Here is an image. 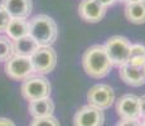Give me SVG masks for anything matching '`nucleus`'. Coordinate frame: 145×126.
<instances>
[{
    "mask_svg": "<svg viewBox=\"0 0 145 126\" xmlns=\"http://www.w3.org/2000/svg\"><path fill=\"white\" fill-rule=\"evenodd\" d=\"M82 67L85 72L92 78H104L112 68L106 49L101 44H95L85 50L82 55Z\"/></svg>",
    "mask_w": 145,
    "mask_h": 126,
    "instance_id": "f257e3e1",
    "label": "nucleus"
},
{
    "mask_svg": "<svg viewBox=\"0 0 145 126\" xmlns=\"http://www.w3.org/2000/svg\"><path fill=\"white\" fill-rule=\"evenodd\" d=\"M29 33L39 47L52 46L58 37V28L56 22L49 15L38 14L28 22Z\"/></svg>",
    "mask_w": 145,
    "mask_h": 126,
    "instance_id": "f03ea898",
    "label": "nucleus"
},
{
    "mask_svg": "<svg viewBox=\"0 0 145 126\" xmlns=\"http://www.w3.org/2000/svg\"><path fill=\"white\" fill-rule=\"evenodd\" d=\"M104 47L112 66L120 68L127 64L130 58V47H131V43L127 38L122 35H114L106 40Z\"/></svg>",
    "mask_w": 145,
    "mask_h": 126,
    "instance_id": "7ed1b4c3",
    "label": "nucleus"
},
{
    "mask_svg": "<svg viewBox=\"0 0 145 126\" xmlns=\"http://www.w3.org/2000/svg\"><path fill=\"white\" fill-rule=\"evenodd\" d=\"M22 95L27 101H37L51 96V83L43 76H32L27 78L20 87Z\"/></svg>",
    "mask_w": 145,
    "mask_h": 126,
    "instance_id": "20e7f679",
    "label": "nucleus"
},
{
    "mask_svg": "<svg viewBox=\"0 0 145 126\" xmlns=\"http://www.w3.org/2000/svg\"><path fill=\"white\" fill-rule=\"evenodd\" d=\"M34 73L39 76L51 73L57 64V53L51 46L38 47L37 50L30 55Z\"/></svg>",
    "mask_w": 145,
    "mask_h": 126,
    "instance_id": "39448f33",
    "label": "nucleus"
},
{
    "mask_svg": "<svg viewBox=\"0 0 145 126\" xmlns=\"http://www.w3.org/2000/svg\"><path fill=\"white\" fill-rule=\"evenodd\" d=\"M5 73L14 81H25L34 73L30 57L14 54L5 62Z\"/></svg>",
    "mask_w": 145,
    "mask_h": 126,
    "instance_id": "423d86ee",
    "label": "nucleus"
},
{
    "mask_svg": "<svg viewBox=\"0 0 145 126\" xmlns=\"http://www.w3.org/2000/svg\"><path fill=\"white\" fill-rule=\"evenodd\" d=\"M88 105L100 110H107L115 101V92L108 85H96L90 88L87 93Z\"/></svg>",
    "mask_w": 145,
    "mask_h": 126,
    "instance_id": "0eeeda50",
    "label": "nucleus"
},
{
    "mask_svg": "<svg viewBox=\"0 0 145 126\" xmlns=\"http://www.w3.org/2000/svg\"><path fill=\"white\" fill-rule=\"evenodd\" d=\"M104 110H100L91 105H86L78 108L73 117L74 126H104Z\"/></svg>",
    "mask_w": 145,
    "mask_h": 126,
    "instance_id": "6e6552de",
    "label": "nucleus"
},
{
    "mask_svg": "<svg viewBox=\"0 0 145 126\" xmlns=\"http://www.w3.org/2000/svg\"><path fill=\"white\" fill-rule=\"evenodd\" d=\"M116 112L120 119H140V101L135 95H124L116 102Z\"/></svg>",
    "mask_w": 145,
    "mask_h": 126,
    "instance_id": "1a4fd4ad",
    "label": "nucleus"
},
{
    "mask_svg": "<svg viewBox=\"0 0 145 126\" xmlns=\"http://www.w3.org/2000/svg\"><path fill=\"white\" fill-rule=\"evenodd\" d=\"M78 14L85 22L97 23L106 14V8L95 0H82L78 7Z\"/></svg>",
    "mask_w": 145,
    "mask_h": 126,
    "instance_id": "9d476101",
    "label": "nucleus"
},
{
    "mask_svg": "<svg viewBox=\"0 0 145 126\" xmlns=\"http://www.w3.org/2000/svg\"><path fill=\"white\" fill-rule=\"evenodd\" d=\"M1 5L12 18L28 19L32 14V0H1Z\"/></svg>",
    "mask_w": 145,
    "mask_h": 126,
    "instance_id": "9b49d317",
    "label": "nucleus"
},
{
    "mask_svg": "<svg viewBox=\"0 0 145 126\" xmlns=\"http://www.w3.org/2000/svg\"><path fill=\"white\" fill-rule=\"evenodd\" d=\"M119 76L126 85L133 87H140L145 85V74L143 68L134 67L131 64H125L119 68Z\"/></svg>",
    "mask_w": 145,
    "mask_h": 126,
    "instance_id": "f8f14e48",
    "label": "nucleus"
},
{
    "mask_svg": "<svg viewBox=\"0 0 145 126\" xmlns=\"http://www.w3.org/2000/svg\"><path fill=\"white\" fill-rule=\"evenodd\" d=\"M28 108H29V114L32 115L33 119L53 116L54 103H53V101L49 97H47V99H42L37 101H30Z\"/></svg>",
    "mask_w": 145,
    "mask_h": 126,
    "instance_id": "ddd939ff",
    "label": "nucleus"
},
{
    "mask_svg": "<svg viewBox=\"0 0 145 126\" xmlns=\"http://www.w3.org/2000/svg\"><path fill=\"white\" fill-rule=\"evenodd\" d=\"M7 37L10 38L12 40H16L23 37L28 35L29 33V27H28L27 19H19V18H12V20L9 22L7 29Z\"/></svg>",
    "mask_w": 145,
    "mask_h": 126,
    "instance_id": "4468645a",
    "label": "nucleus"
},
{
    "mask_svg": "<svg viewBox=\"0 0 145 126\" xmlns=\"http://www.w3.org/2000/svg\"><path fill=\"white\" fill-rule=\"evenodd\" d=\"M125 16L134 24L145 23V0L133 4H127L125 8Z\"/></svg>",
    "mask_w": 145,
    "mask_h": 126,
    "instance_id": "2eb2a0df",
    "label": "nucleus"
},
{
    "mask_svg": "<svg viewBox=\"0 0 145 126\" xmlns=\"http://www.w3.org/2000/svg\"><path fill=\"white\" fill-rule=\"evenodd\" d=\"M14 42V50H15V54L18 55H25V57H30L33 53L37 50L38 43L34 40L29 34L25 35V37L16 39Z\"/></svg>",
    "mask_w": 145,
    "mask_h": 126,
    "instance_id": "dca6fc26",
    "label": "nucleus"
},
{
    "mask_svg": "<svg viewBox=\"0 0 145 126\" xmlns=\"http://www.w3.org/2000/svg\"><path fill=\"white\" fill-rule=\"evenodd\" d=\"M14 54V42L10 38L0 35V62H7Z\"/></svg>",
    "mask_w": 145,
    "mask_h": 126,
    "instance_id": "f3484780",
    "label": "nucleus"
},
{
    "mask_svg": "<svg viewBox=\"0 0 145 126\" xmlns=\"http://www.w3.org/2000/svg\"><path fill=\"white\" fill-rule=\"evenodd\" d=\"M29 126H59V121L54 116L38 117V119H33Z\"/></svg>",
    "mask_w": 145,
    "mask_h": 126,
    "instance_id": "a211bd4d",
    "label": "nucleus"
},
{
    "mask_svg": "<svg viewBox=\"0 0 145 126\" xmlns=\"http://www.w3.org/2000/svg\"><path fill=\"white\" fill-rule=\"evenodd\" d=\"M10 20H12V16L9 15V13L7 12V9L0 4V33L5 32V29H7V27H8V24H9Z\"/></svg>",
    "mask_w": 145,
    "mask_h": 126,
    "instance_id": "6ab92c4d",
    "label": "nucleus"
},
{
    "mask_svg": "<svg viewBox=\"0 0 145 126\" xmlns=\"http://www.w3.org/2000/svg\"><path fill=\"white\" fill-rule=\"evenodd\" d=\"M130 57H145V46L140 43L131 44V47H130Z\"/></svg>",
    "mask_w": 145,
    "mask_h": 126,
    "instance_id": "aec40b11",
    "label": "nucleus"
},
{
    "mask_svg": "<svg viewBox=\"0 0 145 126\" xmlns=\"http://www.w3.org/2000/svg\"><path fill=\"white\" fill-rule=\"evenodd\" d=\"M143 121L140 119H121L116 126H141Z\"/></svg>",
    "mask_w": 145,
    "mask_h": 126,
    "instance_id": "412c9836",
    "label": "nucleus"
},
{
    "mask_svg": "<svg viewBox=\"0 0 145 126\" xmlns=\"http://www.w3.org/2000/svg\"><path fill=\"white\" fill-rule=\"evenodd\" d=\"M127 63L131 64V66H134V67L143 68V67L145 66V57H130Z\"/></svg>",
    "mask_w": 145,
    "mask_h": 126,
    "instance_id": "4be33fe9",
    "label": "nucleus"
},
{
    "mask_svg": "<svg viewBox=\"0 0 145 126\" xmlns=\"http://www.w3.org/2000/svg\"><path fill=\"white\" fill-rule=\"evenodd\" d=\"M95 1H97L99 4H101L102 7H105L106 9H107L108 7H112L114 4H116L119 0H95Z\"/></svg>",
    "mask_w": 145,
    "mask_h": 126,
    "instance_id": "5701e85b",
    "label": "nucleus"
},
{
    "mask_svg": "<svg viewBox=\"0 0 145 126\" xmlns=\"http://www.w3.org/2000/svg\"><path fill=\"white\" fill-rule=\"evenodd\" d=\"M140 101V119H145V95L139 97Z\"/></svg>",
    "mask_w": 145,
    "mask_h": 126,
    "instance_id": "b1692460",
    "label": "nucleus"
},
{
    "mask_svg": "<svg viewBox=\"0 0 145 126\" xmlns=\"http://www.w3.org/2000/svg\"><path fill=\"white\" fill-rule=\"evenodd\" d=\"M0 126H15V124L7 117H0Z\"/></svg>",
    "mask_w": 145,
    "mask_h": 126,
    "instance_id": "393cba45",
    "label": "nucleus"
},
{
    "mask_svg": "<svg viewBox=\"0 0 145 126\" xmlns=\"http://www.w3.org/2000/svg\"><path fill=\"white\" fill-rule=\"evenodd\" d=\"M120 1L125 3V4H133V3H138V1H143V0H120Z\"/></svg>",
    "mask_w": 145,
    "mask_h": 126,
    "instance_id": "a878e982",
    "label": "nucleus"
},
{
    "mask_svg": "<svg viewBox=\"0 0 145 126\" xmlns=\"http://www.w3.org/2000/svg\"><path fill=\"white\" fill-rule=\"evenodd\" d=\"M143 71H144V74H145V66L143 67Z\"/></svg>",
    "mask_w": 145,
    "mask_h": 126,
    "instance_id": "bb28decb",
    "label": "nucleus"
},
{
    "mask_svg": "<svg viewBox=\"0 0 145 126\" xmlns=\"http://www.w3.org/2000/svg\"><path fill=\"white\" fill-rule=\"evenodd\" d=\"M141 126H145V125H144V124H143V125H141Z\"/></svg>",
    "mask_w": 145,
    "mask_h": 126,
    "instance_id": "cd10ccee",
    "label": "nucleus"
}]
</instances>
